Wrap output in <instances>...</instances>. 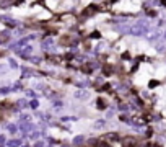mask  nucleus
<instances>
[{
    "instance_id": "2eb2a0df",
    "label": "nucleus",
    "mask_w": 166,
    "mask_h": 147,
    "mask_svg": "<svg viewBox=\"0 0 166 147\" xmlns=\"http://www.w3.org/2000/svg\"><path fill=\"white\" fill-rule=\"evenodd\" d=\"M10 90H12V88H8V87H3V88H0V95H7V93H10Z\"/></svg>"
},
{
    "instance_id": "412c9836",
    "label": "nucleus",
    "mask_w": 166,
    "mask_h": 147,
    "mask_svg": "<svg viewBox=\"0 0 166 147\" xmlns=\"http://www.w3.org/2000/svg\"><path fill=\"white\" fill-rule=\"evenodd\" d=\"M163 38H165V39H166V30H165V33H163Z\"/></svg>"
},
{
    "instance_id": "6e6552de",
    "label": "nucleus",
    "mask_w": 166,
    "mask_h": 147,
    "mask_svg": "<svg viewBox=\"0 0 166 147\" xmlns=\"http://www.w3.org/2000/svg\"><path fill=\"white\" fill-rule=\"evenodd\" d=\"M155 49H156V51H160V52H161V51H165V43H163L161 39L155 43Z\"/></svg>"
},
{
    "instance_id": "1a4fd4ad",
    "label": "nucleus",
    "mask_w": 166,
    "mask_h": 147,
    "mask_svg": "<svg viewBox=\"0 0 166 147\" xmlns=\"http://www.w3.org/2000/svg\"><path fill=\"white\" fill-rule=\"evenodd\" d=\"M83 141H85V137H83V136H77V137H73V146H80Z\"/></svg>"
},
{
    "instance_id": "f3484780",
    "label": "nucleus",
    "mask_w": 166,
    "mask_h": 147,
    "mask_svg": "<svg viewBox=\"0 0 166 147\" xmlns=\"http://www.w3.org/2000/svg\"><path fill=\"white\" fill-rule=\"evenodd\" d=\"M26 95H28L29 98H34V97H36V93L33 92V90H26Z\"/></svg>"
},
{
    "instance_id": "7ed1b4c3",
    "label": "nucleus",
    "mask_w": 166,
    "mask_h": 147,
    "mask_svg": "<svg viewBox=\"0 0 166 147\" xmlns=\"http://www.w3.org/2000/svg\"><path fill=\"white\" fill-rule=\"evenodd\" d=\"M73 98H75V100H80V101L88 100V98H90V92L86 88H77L73 92Z\"/></svg>"
},
{
    "instance_id": "a211bd4d",
    "label": "nucleus",
    "mask_w": 166,
    "mask_h": 147,
    "mask_svg": "<svg viewBox=\"0 0 166 147\" xmlns=\"http://www.w3.org/2000/svg\"><path fill=\"white\" fill-rule=\"evenodd\" d=\"M7 72V66H0V74H5Z\"/></svg>"
},
{
    "instance_id": "f03ea898",
    "label": "nucleus",
    "mask_w": 166,
    "mask_h": 147,
    "mask_svg": "<svg viewBox=\"0 0 166 147\" xmlns=\"http://www.w3.org/2000/svg\"><path fill=\"white\" fill-rule=\"evenodd\" d=\"M161 36H163L161 30L153 28V26H151L150 30L145 33V39H147V41H150V43H156V41H160V39H161Z\"/></svg>"
},
{
    "instance_id": "dca6fc26",
    "label": "nucleus",
    "mask_w": 166,
    "mask_h": 147,
    "mask_svg": "<svg viewBox=\"0 0 166 147\" xmlns=\"http://www.w3.org/2000/svg\"><path fill=\"white\" fill-rule=\"evenodd\" d=\"M8 64H10V66H12L13 69H16V67H18V64H16L15 59H8Z\"/></svg>"
},
{
    "instance_id": "6ab92c4d",
    "label": "nucleus",
    "mask_w": 166,
    "mask_h": 147,
    "mask_svg": "<svg viewBox=\"0 0 166 147\" xmlns=\"http://www.w3.org/2000/svg\"><path fill=\"white\" fill-rule=\"evenodd\" d=\"M18 106H26V101L24 100H18Z\"/></svg>"
},
{
    "instance_id": "9d476101",
    "label": "nucleus",
    "mask_w": 166,
    "mask_h": 147,
    "mask_svg": "<svg viewBox=\"0 0 166 147\" xmlns=\"http://www.w3.org/2000/svg\"><path fill=\"white\" fill-rule=\"evenodd\" d=\"M7 129H8V132L15 134V132L18 131V126H15V124H7Z\"/></svg>"
},
{
    "instance_id": "39448f33",
    "label": "nucleus",
    "mask_w": 166,
    "mask_h": 147,
    "mask_svg": "<svg viewBox=\"0 0 166 147\" xmlns=\"http://www.w3.org/2000/svg\"><path fill=\"white\" fill-rule=\"evenodd\" d=\"M41 46H43L44 51L52 49V47H54V39H52V38H46V39L43 41V44H41Z\"/></svg>"
},
{
    "instance_id": "423d86ee",
    "label": "nucleus",
    "mask_w": 166,
    "mask_h": 147,
    "mask_svg": "<svg viewBox=\"0 0 166 147\" xmlns=\"http://www.w3.org/2000/svg\"><path fill=\"white\" fill-rule=\"evenodd\" d=\"M104 126H106V119H96L95 124H93V128L95 129H103Z\"/></svg>"
},
{
    "instance_id": "f257e3e1",
    "label": "nucleus",
    "mask_w": 166,
    "mask_h": 147,
    "mask_svg": "<svg viewBox=\"0 0 166 147\" xmlns=\"http://www.w3.org/2000/svg\"><path fill=\"white\" fill-rule=\"evenodd\" d=\"M150 28H151L150 20L142 18V20H139V21H135L134 25H130V31H129V35H134V36H145V33H147Z\"/></svg>"
},
{
    "instance_id": "f8f14e48",
    "label": "nucleus",
    "mask_w": 166,
    "mask_h": 147,
    "mask_svg": "<svg viewBox=\"0 0 166 147\" xmlns=\"http://www.w3.org/2000/svg\"><path fill=\"white\" fill-rule=\"evenodd\" d=\"M33 147H46V142H44L43 139H39V141H36L34 142V146Z\"/></svg>"
},
{
    "instance_id": "9b49d317",
    "label": "nucleus",
    "mask_w": 166,
    "mask_h": 147,
    "mask_svg": "<svg viewBox=\"0 0 166 147\" xmlns=\"http://www.w3.org/2000/svg\"><path fill=\"white\" fill-rule=\"evenodd\" d=\"M39 136H41V132L34 131V132H31V134H29V137H31V139H34V141H39Z\"/></svg>"
},
{
    "instance_id": "20e7f679",
    "label": "nucleus",
    "mask_w": 166,
    "mask_h": 147,
    "mask_svg": "<svg viewBox=\"0 0 166 147\" xmlns=\"http://www.w3.org/2000/svg\"><path fill=\"white\" fill-rule=\"evenodd\" d=\"M18 52V56L20 57H23V59H29L31 57V54H33V46H24V47H21V49H18L16 51Z\"/></svg>"
},
{
    "instance_id": "aec40b11",
    "label": "nucleus",
    "mask_w": 166,
    "mask_h": 147,
    "mask_svg": "<svg viewBox=\"0 0 166 147\" xmlns=\"http://www.w3.org/2000/svg\"><path fill=\"white\" fill-rule=\"evenodd\" d=\"M2 144H5V136L3 134H0V146H2Z\"/></svg>"
},
{
    "instance_id": "0eeeda50",
    "label": "nucleus",
    "mask_w": 166,
    "mask_h": 147,
    "mask_svg": "<svg viewBox=\"0 0 166 147\" xmlns=\"http://www.w3.org/2000/svg\"><path fill=\"white\" fill-rule=\"evenodd\" d=\"M7 146L8 147H20L21 146V141L20 139H12V141H8L7 142Z\"/></svg>"
},
{
    "instance_id": "4468645a",
    "label": "nucleus",
    "mask_w": 166,
    "mask_h": 147,
    "mask_svg": "<svg viewBox=\"0 0 166 147\" xmlns=\"http://www.w3.org/2000/svg\"><path fill=\"white\" fill-rule=\"evenodd\" d=\"M62 121H65V123H72V121H77V118H73V116H65V118H62Z\"/></svg>"
},
{
    "instance_id": "ddd939ff",
    "label": "nucleus",
    "mask_w": 166,
    "mask_h": 147,
    "mask_svg": "<svg viewBox=\"0 0 166 147\" xmlns=\"http://www.w3.org/2000/svg\"><path fill=\"white\" fill-rule=\"evenodd\" d=\"M29 106H31L33 110H38V108H39V101H38V100H33V101L29 103Z\"/></svg>"
}]
</instances>
